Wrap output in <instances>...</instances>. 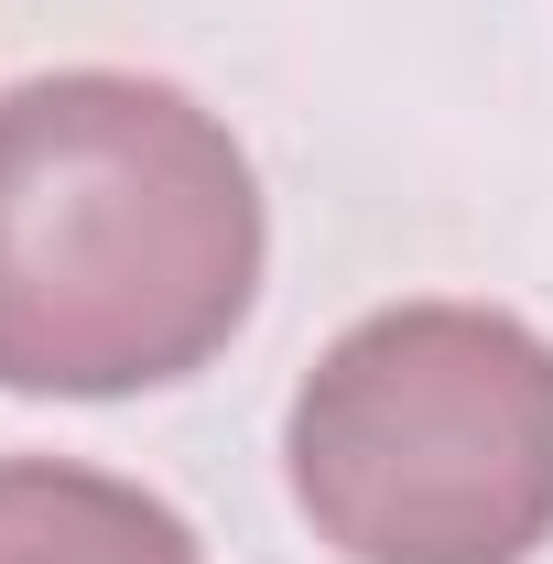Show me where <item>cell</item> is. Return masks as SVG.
<instances>
[{
    "label": "cell",
    "mask_w": 553,
    "mask_h": 564,
    "mask_svg": "<svg viewBox=\"0 0 553 564\" xmlns=\"http://www.w3.org/2000/svg\"><path fill=\"white\" fill-rule=\"evenodd\" d=\"M282 478L347 564H532L553 543V337L499 304H380L304 369Z\"/></svg>",
    "instance_id": "2"
},
{
    "label": "cell",
    "mask_w": 553,
    "mask_h": 564,
    "mask_svg": "<svg viewBox=\"0 0 553 564\" xmlns=\"http://www.w3.org/2000/svg\"><path fill=\"white\" fill-rule=\"evenodd\" d=\"M0 564H207L196 521L76 456H0Z\"/></svg>",
    "instance_id": "3"
},
{
    "label": "cell",
    "mask_w": 553,
    "mask_h": 564,
    "mask_svg": "<svg viewBox=\"0 0 553 564\" xmlns=\"http://www.w3.org/2000/svg\"><path fill=\"white\" fill-rule=\"evenodd\" d=\"M261 261V174L185 87L131 66L0 87V391H174L250 326Z\"/></svg>",
    "instance_id": "1"
}]
</instances>
